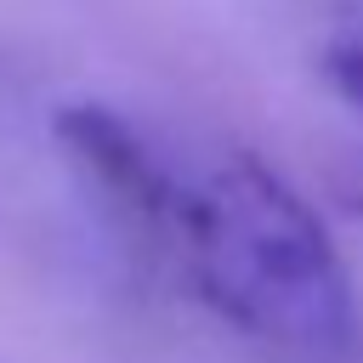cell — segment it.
<instances>
[{
	"mask_svg": "<svg viewBox=\"0 0 363 363\" xmlns=\"http://www.w3.org/2000/svg\"><path fill=\"white\" fill-rule=\"evenodd\" d=\"M323 79L363 113V0H335L323 34Z\"/></svg>",
	"mask_w": 363,
	"mask_h": 363,
	"instance_id": "3957f363",
	"label": "cell"
},
{
	"mask_svg": "<svg viewBox=\"0 0 363 363\" xmlns=\"http://www.w3.org/2000/svg\"><path fill=\"white\" fill-rule=\"evenodd\" d=\"M352 204H357V210H363V187H357V193H352Z\"/></svg>",
	"mask_w": 363,
	"mask_h": 363,
	"instance_id": "277c9868",
	"label": "cell"
},
{
	"mask_svg": "<svg viewBox=\"0 0 363 363\" xmlns=\"http://www.w3.org/2000/svg\"><path fill=\"white\" fill-rule=\"evenodd\" d=\"M159 255L244 340L295 363H346L357 335L346 261L312 204L255 153L182 176Z\"/></svg>",
	"mask_w": 363,
	"mask_h": 363,
	"instance_id": "6da1fadb",
	"label": "cell"
},
{
	"mask_svg": "<svg viewBox=\"0 0 363 363\" xmlns=\"http://www.w3.org/2000/svg\"><path fill=\"white\" fill-rule=\"evenodd\" d=\"M57 142L79 164V176L96 187V199L125 221V233H136L147 250H159L182 176L147 147V136L130 119H119L113 108L74 102V108H57Z\"/></svg>",
	"mask_w": 363,
	"mask_h": 363,
	"instance_id": "7a4b0ae2",
	"label": "cell"
}]
</instances>
